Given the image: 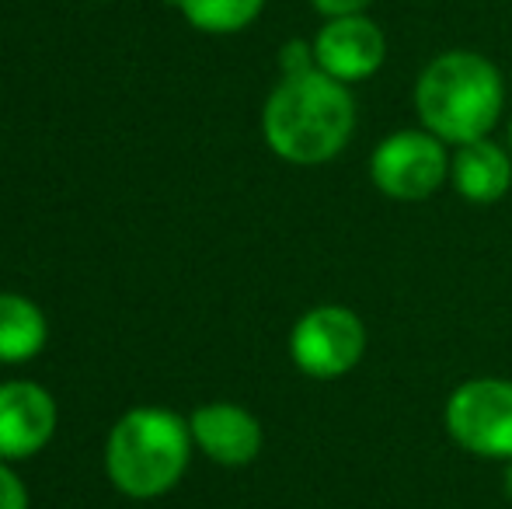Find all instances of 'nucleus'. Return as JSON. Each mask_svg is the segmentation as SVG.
I'll use <instances>...</instances> for the list:
<instances>
[{"mask_svg": "<svg viewBox=\"0 0 512 509\" xmlns=\"http://www.w3.org/2000/svg\"><path fill=\"white\" fill-rule=\"evenodd\" d=\"M0 509H28V489L4 461H0Z\"/></svg>", "mask_w": 512, "mask_h": 509, "instance_id": "4468645a", "label": "nucleus"}, {"mask_svg": "<svg viewBox=\"0 0 512 509\" xmlns=\"http://www.w3.org/2000/svg\"><path fill=\"white\" fill-rule=\"evenodd\" d=\"M279 67H283V77H300V74H310L317 70V60H314V42H286L283 53H279Z\"/></svg>", "mask_w": 512, "mask_h": 509, "instance_id": "ddd939ff", "label": "nucleus"}, {"mask_svg": "<svg viewBox=\"0 0 512 509\" xmlns=\"http://www.w3.org/2000/svg\"><path fill=\"white\" fill-rule=\"evenodd\" d=\"M56 433V401L32 381L0 384V461L35 457Z\"/></svg>", "mask_w": 512, "mask_h": 509, "instance_id": "6e6552de", "label": "nucleus"}, {"mask_svg": "<svg viewBox=\"0 0 512 509\" xmlns=\"http://www.w3.org/2000/svg\"><path fill=\"white\" fill-rule=\"evenodd\" d=\"M502 105H506V88L499 67L467 49L436 56L415 84V112L422 126L457 147L485 140L499 123Z\"/></svg>", "mask_w": 512, "mask_h": 509, "instance_id": "f03ea898", "label": "nucleus"}, {"mask_svg": "<svg viewBox=\"0 0 512 509\" xmlns=\"http://www.w3.org/2000/svg\"><path fill=\"white\" fill-rule=\"evenodd\" d=\"M314 4L317 14H324V18H356V14H363L366 7H370V0H310Z\"/></svg>", "mask_w": 512, "mask_h": 509, "instance_id": "2eb2a0df", "label": "nucleus"}, {"mask_svg": "<svg viewBox=\"0 0 512 509\" xmlns=\"http://www.w3.org/2000/svg\"><path fill=\"white\" fill-rule=\"evenodd\" d=\"M450 175L457 192L474 206H492L499 203L502 196L509 192L512 185V161L509 154L485 140H471V143H460L453 150V161H450Z\"/></svg>", "mask_w": 512, "mask_h": 509, "instance_id": "9d476101", "label": "nucleus"}, {"mask_svg": "<svg viewBox=\"0 0 512 509\" xmlns=\"http://www.w3.org/2000/svg\"><path fill=\"white\" fill-rule=\"evenodd\" d=\"M450 175V154L429 129H401L377 143L370 157V178L384 196L398 203H422Z\"/></svg>", "mask_w": 512, "mask_h": 509, "instance_id": "39448f33", "label": "nucleus"}, {"mask_svg": "<svg viewBox=\"0 0 512 509\" xmlns=\"http://www.w3.org/2000/svg\"><path fill=\"white\" fill-rule=\"evenodd\" d=\"M502 489H506V496L512 503V461H506V478H502Z\"/></svg>", "mask_w": 512, "mask_h": 509, "instance_id": "dca6fc26", "label": "nucleus"}, {"mask_svg": "<svg viewBox=\"0 0 512 509\" xmlns=\"http://www.w3.org/2000/svg\"><path fill=\"white\" fill-rule=\"evenodd\" d=\"M356 129L349 88L324 70L283 77L262 112V133L272 154L290 164H324L342 154Z\"/></svg>", "mask_w": 512, "mask_h": 509, "instance_id": "f257e3e1", "label": "nucleus"}, {"mask_svg": "<svg viewBox=\"0 0 512 509\" xmlns=\"http://www.w3.org/2000/svg\"><path fill=\"white\" fill-rule=\"evenodd\" d=\"M366 353V325L356 311L338 304L310 307L293 325L290 356L300 374L314 381H335L345 377Z\"/></svg>", "mask_w": 512, "mask_h": 509, "instance_id": "423d86ee", "label": "nucleus"}, {"mask_svg": "<svg viewBox=\"0 0 512 509\" xmlns=\"http://www.w3.org/2000/svg\"><path fill=\"white\" fill-rule=\"evenodd\" d=\"M46 314L18 293H0V363H25L46 346Z\"/></svg>", "mask_w": 512, "mask_h": 509, "instance_id": "9b49d317", "label": "nucleus"}, {"mask_svg": "<svg viewBox=\"0 0 512 509\" xmlns=\"http://www.w3.org/2000/svg\"><path fill=\"white\" fill-rule=\"evenodd\" d=\"M189 25L209 35H230L248 28L262 14L265 0H178Z\"/></svg>", "mask_w": 512, "mask_h": 509, "instance_id": "f8f14e48", "label": "nucleus"}, {"mask_svg": "<svg viewBox=\"0 0 512 509\" xmlns=\"http://www.w3.org/2000/svg\"><path fill=\"white\" fill-rule=\"evenodd\" d=\"M446 433L474 457L512 461V381L478 377L446 401Z\"/></svg>", "mask_w": 512, "mask_h": 509, "instance_id": "20e7f679", "label": "nucleus"}, {"mask_svg": "<svg viewBox=\"0 0 512 509\" xmlns=\"http://www.w3.org/2000/svg\"><path fill=\"white\" fill-rule=\"evenodd\" d=\"M509 150H512V123H509Z\"/></svg>", "mask_w": 512, "mask_h": 509, "instance_id": "f3484780", "label": "nucleus"}, {"mask_svg": "<svg viewBox=\"0 0 512 509\" xmlns=\"http://www.w3.org/2000/svg\"><path fill=\"white\" fill-rule=\"evenodd\" d=\"M192 443L223 468H241L251 464L262 450V426L258 419L241 405L230 401H213L192 412L189 419Z\"/></svg>", "mask_w": 512, "mask_h": 509, "instance_id": "1a4fd4ad", "label": "nucleus"}, {"mask_svg": "<svg viewBox=\"0 0 512 509\" xmlns=\"http://www.w3.org/2000/svg\"><path fill=\"white\" fill-rule=\"evenodd\" d=\"M384 56H387V39L377 21H370L366 14L331 18L314 39L317 70H324V74L342 84L373 77L384 67Z\"/></svg>", "mask_w": 512, "mask_h": 509, "instance_id": "0eeeda50", "label": "nucleus"}, {"mask_svg": "<svg viewBox=\"0 0 512 509\" xmlns=\"http://www.w3.org/2000/svg\"><path fill=\"white\" fill-rule=\"evenodd\" d=\"M192 454V429L171 408H133L108 433L105 468L119 492L157 499L182 482Z\"/></svg>", "mask_w": 512, "mask_h": 509, "instance_id": "7ed1b4c3", "label": "nucleus"}]
</instances>
